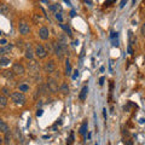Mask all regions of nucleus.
<instances>
[{"mask_svg": "<svg viewBox=\"0 0 145 145\" xmlns=\"http://www.w3.org/2000/svg\"><path fill=\"white\" fill-rule=\"evenodd\" d=\"M18 30H20V34H22V35H28L30 31V27L28 23H25V22H21V23L18 24Z\"/></svg>", "mask_w": 145, "mask_h": 145, "instance_id": "nucleus-6", "label": "nucleus"}, {"mask_svg": "<svg viewBox=\"0 0 145 145\" xmlns=\"http://www.w3.org/2000/svg\"><path fill=\"white\" fill-rule=\"evenodd\" d=\"M12 72L15 75H24V72H25V69H24V67L21 64V63H15V64L12 65Z\"/></svg>", "mask_w": 145, "mask_h": 145, "instance_id": "nucleus-5", "label": "nucleus"}, {"mask_svg": "<svg viewBox=\"0 0 145 145\" xmlns=\"http://www.w3.org/2000/svg\"><path fill=\"white\" fill-rule=\"evenodd\" d=\"M20 91H21V92H28V91H29V86L25 85V84H21L20 85Z\"/></svg>", "mask_w": 145, "mask_h": 145, "instance_id": "nucleus-24", "label": "nucleus"}, {"mask_svg": "<svg viewBox=\"0 0 145 145\" xmlns=\"http://www.w3.org/2000/svg\"><path fill=\"white\" fill-rule=\"evenodd\" d=\"M135 1H137V0H132V5H135Z\"/></svg>", "mask_w": 145, "mask_h": 145, "instance_id": "nucleus-39", "label": "nucleus"}, {"mask_svg": "<svg viewBox=\"0 0 145 145\" xmlns=\"http://www.w3.org/2000/svg\"><path fill=\"white\" fill-rule=\"evenodd\" d=\"M50 10H51V11H56V12H57V10L62 11V7H61L59 5H57V4H54V5H51V6H50Z\"/></svg>", "mask_w": 145, "mask_h": 145, "instance_id": "nucleus-25", "label": "nucleus"}, {"mask_svg": "<svg viewBox=\"0 0 145 145\" xmlns=\"http://www.w3.org/2000/svg\"><path fill=\"white\" fill-rule=\"evenodd\" d=\"M84 3H86V4H88V5H92V0H84Z\"/></svg>", "mask_w": 145, "mask_h": 145, "instance_id": "nucleus-34", "label": "nucleus"}, {"mask_svg": "<svg viewBox=\"0 0 145 145\" xmlns=\"http://www.w3.org/2000/svg\"><path fill=\"white\" fill-rule=\"evenodd\" d=\"M0 44H1L3 46H4V45H6V40L5 39H1V40H0Z\"/></svg>", "mask_w": 145, "mask_h": 145, "instance_id": "nucleus-35", "label": "nucleus"}, {"mask_svg": "<svg viewBox=\"0 0 145 145\" xmlns=\"http://www.w3.org/2000/svg\"><path fill=\"white\" fill-rule=\"evenodd\" d=\"M0 92H1L3 96H6V97H8V96H10V94H11V89H10V87H3Z\"/></svg>", "mask_w": 145, "mask_h": 145, "instance_id": "nucleus-21", "label": "nucleus"}, {"mask_svg": "<svg viewBox=\"0 0 145 145\" xmlns=\"http://www.w3.org/2000/svg\"><path fill=\"white\" fill-rule=\"evenodd\" d=\"M42 115V110H41V109H38V111H36V116H41Z\"/></svg>", "mask_w": 145, "mask_h": 145, "instance_id": "nucleus-32", "label": "nucleus"}, {"mask_svg": "<svg viewBox=\"0 0 145 145\" xmlns=\"http://www.w3.org/2000/svg\"><path fill=\"white\" fill-rule=\"evenodd\" d=\"M103 111H104V117H105V120H106V117H108V115H106V109H103Z\"/></svg>", "mask_w": 145, "mask_h": 145, "instance_id": "nucleus-37", "label": "nucleus"}, {"mask_svg": "<svg viewBox=\"0 0 145 145\" xmlns=\"http://www.w3.org/2000/svg\"><path fill=\"white\" fill-rule=\"evenodd\" d=\"M15 139L18 140V143H21V144L24 143V137H23V134H22V132L18 128L15 131Z\"/></svg>", "mask_w": 145, "mask_h": 145, "instance_id": "nucleus-10", "label": "nucleus"}, {"mask_svg": "<svg viewBox=\"0 0 145 145\" xmlns=\"http://www.w3.org/2000/svg\"><path fill=\"white\" fill-rule=\"evenodd\" d=\"M87 93H88V87H87V86H84L82 89H81V92H80V94H79V99H80L81 102H84L85 99H86Z\"/></svg>", "mask_w": 145, "mask_h": 145, "instance_id": "nucleus-11", "label": "nucleus"}, {"mask_svg": "<svg viewBox=\"0 0 145 145\" xmlns=\"http://www.w3.org/2000/svg\"><path fill=\"white\" fill-rule=\"evenodd\" d=\"M103 84H104V78H101V79H99V85L102 86Z\"/></svg>", "mask_w": 145, "mask_h": 145, "instance_id": "nucleus-36", "label": "nucleus"}, {"mask_svg": "<svg viewBox=\"0 0 145 145\" xmlns=\"http://www.w3.org/2000/svg\"><path fill=\"white\" fill-rule=\"evenodd\" d=\"M10 96H11L12 102L15 104H17V105H24L25 102H27L25 96L23 94V92H21V91L20 92H13L10 94Z\"/></svg>", "mask_w": 145, "mask_h": 145, "instance_id": "nucleus-2", "label": "nucleus"}, {"mask_svg": "<svg viewBox=\"0 0 145 145\" xmlns=\"http://www.w3.org/2000/svg\"><path fill=\"white\" fill-rule=\"evenodd\" d=\"M10 64V59L7 57H4V56H0V67H5Z\"/></svg>", "mask_w": 145, "mask_h": 145, "instance_id": "nucleus-19", "label": "nucleus"}, {"mask_svg": "<svg viewBox=\"0 0 145 145\" xmlns=\"http://www.w3.org/2000/svg\"><path fill=\"white\" fill-rule=\"evenodd\" d=\"M34 53L36 54V57L40 58V59H42V58H46V56H47V51L45 50V47L42 46V45H36Z\"/></svg>", "mask_w": 145, "mask_h": 145, "instance_id": "nucleus-4", "label": "nucleus"}, {"mask_svg": "<svg viewBox=\"0 0 145 145\" xmlns=\"http://www.w3.org/2000/svg\"><path fill=\"white\" fill-rule=\"evenodd\" d=\"M126 4H127V0H121V3H120V8H123Z\"/></svg>", "mask_w": 145, "mask_h": 145, "instance_id": "nucleus-31", "label": "nucleus"}, {"mask_svg": "<svg viewBox=\"0 0 145 145\" xmlns=\"http://www.w3.org/2000/svg\"><path fill=\"white\" fill-rule=\"evenodd\" d=\"M8 12H10V7L6 4H0V13L1 15H7Z\"/></svg>", "mask_w": 145, "mask_h": 145, "instance_id": "nucleus-16", "label": "nucleus"}, {"mask_svg": "<svg viewBox=\"0 0 145 145\" xmlns=\"http://www.w3.org/2000/svg\"><path fill=\"white\" fill-rule=\"evenodd\" d=\"M128 36H129V46H132V45H134V42H135V39H134L132 31H129V35Z\"/></svg>", "mask_w": 145, "mask_h": 145, "instance_id": "nucleus-28", "label": "nucleus"}, {"mask_svg": "<svg viewBox=\"0 0 145 145\" xmlns=\"http://www.w3.org/2000/svg\"><path fill=\"white\" fill-rule=\"evenodd\" d=\"M67 143L68 144H72V143H74V131H71V132H70V135H69V138H68Z\"/></svg>", "mask_w": 145, "mask_h": 145, "instance_id": "nucleus-26", "label": "nucleus"}, {"mask_svg": "<svg viewBox=\"0 0 145 145\" xmlns=\"http://www.w3.org/2000/svg\"><path fill=\"white\" fill-rule=\"evenodd\" d=\"M5 135H4V144H10L11 143V139H12V135H11V132L10 131H7L6 133H4Z\"/></svg>", "mask_w": 145, "mask_h": 145, "instance_id": "nucleus-17", "label": "nucleus"}, {"mask_svg": "<svg viewBox=\"0 0 145 145\" xmlns=\"http://www.w3.org/2000/svg\"><path fill=\"white\" fill-rule=\"evenodd\" d=\"M39 36H40V39H42V40H47L50 38V30H48V28H46V27L40 28L39 29Z\"/></svg>", "mask_w": 145, "mask_h": 145, "instance_id": "nucleus-8", "label": "nucleus"}, {"mask_svg": "<svg viewBox=\"0 0 145 145\" xmlns=\"http://www.w3.org/2000/svg\"><path fill=\"white\" fill-rule=\"evenodd\" d=\"M3 75L5 76V78H7V79H12L15 74L12 72V70H4V71H3Z\"/></svg>", "mask_w": 145, "mask_h": 145, "instance_id": "nucleus-23", "label": "nucleus"}, {"mask_svg": "<svg viewBox=\"0 0 145 145\" xmlns=\"http://www.w3.org/2000/svg\"><path fill=\"white\" fill-rule=\"evenodd\" d=\"M12 50V45H4L3 47H0V56H4V54L8 53Z\"/></svg>", "mask_w": 145, "mask_h": 145, "instance_id": "nucleus-12", "label": "nucleus"}, {"mask_svg": "<svg viewBox=\"0 0 145 145\" xmlns=\"http://www.w3.org/2000/svg\"><path fill=\"white\" fill-rule=\"evenodd\" d=\"M87 128H88V125H87V122H84L82 125H81V127H80V129H79V133L81 134V135H86V133H87Z\"/></svg>", "mask_w": 145, "mask_h": 145, "instance_id": "nucleus-15", "label": "nucleus"}, {"mask_svg": "<svg viewBox=\"0 0 145 145\" xmlns=\"http://www.w3.org/2000/svg\"><path fill=\"white\" fill-rule=\"evenodd\" d=\"M1 34H3V33H1V31H0V35H1Z\"/></svg>", "mask_w": 145, "mask_h": 145, "instance_id": "nucleus-40", "label": "nucleus"}, {"mask_svg": "<svg viewBox=\"0 0 145 145\" xmlns=\"http://www.w3.org/2000/svg\"><path fill=\"white\" fill-rule=\"evenodd\" d=\"M115 1H116V0H106V1L104 3V6H105V7H108V6H110L111 4H114Z\"/></svg>", "mask_w": 145, "mask_h": 145, "instance_id": "nucleus-30", "label": "nucleus"}, {"mask_svg": "<svg viewBox=\"0 0 145 145\" xmlns=\"http://www.w3.org/2000/svg\"><path fill=\"white\" fill-rule=\"evenodd\" d=\"M7 131H10V127H8V125L6 123L5 121L0 120V132H1V133H6Z\"/></svg>", "mask_w": 145, "mask_h": 145, "instance_id": "nucleus-13", "label": "nucleus"}, {"mask_svg": "<svg viewBox=\"0 0 145 145\" xmlns=\"http://www.w3.org/2000/svg\"><path fill=\"white\" fill-rule=\"evenodd\" d=\"M54 17L57 18L59 22H62L63 21V17H62V12H54Z\"/></svg>", "mask_w": 145, "mask_h": 145, "instance_id": "nucleus-29", "label": "nucleus"}, {"mask_svg": "<svg viewBox=\"0 0 145 145\" xmlns=\"http://www.w3.org/2000/svg\"><path fill=\"white\" fill-rule=\"evenodd\" d=\"M44 70H45V72H47V74H52V72H54V70H56V63L53 61L47 62L44 67Z\"/></svg>", "mask_w": 145, "mask_h": 145, "instance_id": "nucleus-7", "label": "nucleus"}, {"mask_svg": "<svg viewBox=\"0 0 145 145\" xmlns=\"http://www.w3.org/2000/svg\"><path fill=\"white\" fill-rule=\"evenodd\" d=\"M65 70H67V72H65L67 75H71V65H70V61L69 59L65 61Z\"/></svg>", "mask_w": 145, "mask_h": 145, "instance_id": "nucleus-20", "label": "nucleus"}, {"mask_svg": "<svg viewBox=\"0 0 145 145\" xmlns=\"http://www.w3.org/2000/svg\"><path fill=\"white\" fill-rule=\"evenodd\" d=\"M47 87H48V89L51 91L52 93H57L58 89H59V87H58V82H57V80L54 78H48V80H47Z\"/></svg>", "mask_w": 145, "mask_h": 145, "instance_id": "nucleus-3", "label": "nucleus"}, {"mask_svg": "<svg viewBox=\"0 0 145 145\" xmlns=\"http://www.w3.org/2000/svg\"><path fill=\"white\" fill-rule=\"evenodd\" d=\"M59 91H61V92H62V93H64V94H67L68 92H69V87H68V85H67L65 82H63V84H62V86H61V87H59Z\"/></svg>", "mask_w": 145, "mask_h": 145, "instance_id": "nucleus-22", "label": "nucleus"}, {"mask_svg": "<svg viewBox=\"0 0 145 145\" xmlns=\"http://www.w3.org/2000/svg\"><path fill=\"white\" fill-rule=\"evenodd\" d=\"M0 144H4V139H3V137H0Z\"/></svg>", "mask_w": 145, "mask_h": 145, "instance_id": "nucleus-38", "label": "nucleus"}, {"mask_svg": "<svg viewBox=\"0 0 145 145\" xmlns=\"http://www.w3.org/2000/svg\"><path fill=\"white\" fill-rule=\"evenodd\" d=\"M59 25H61V28H63V29H64V30L67 31L68 35H69V36H71V35H72V33H71V30H70L69 27H67V25H64V24H59Z\"/></svg>", "mask_w": 145, "mask_h": 145, "instance_id": "nucleus-27", "label": "nucleus"}, {"mask_svg": "<svg viewBox=\"0 0 145 145\" xmlns=\"http://www.w3.org/2000/svg\"><path fill=\"white\" fill-rule=\"evenodd\" d=\"M24 52H25V53H24V56H25L27 59H29V61L33 59V57H34V52H33V48H31L30 45H28V46L25 47V51H24Z\"/></svg>", "mask_w": 145, "mask_h": 145, "instance_id": "nucleus-9", "label": "nucleus"}, {"mask_svg": "<svg viewBox=\"0 0 145 145\" xmlns=\"http://www.w3.org/2000/svg\"><path fill=\"white\" fill-rule=\"evenodd\" d=\"M7 105V97L6 96H0V110H4Z\"/></svg>", "mask_w": 145, "mask_h": 145, "instance_id": "nucleus-14", "label": "nucleus"}, {"mask_svg": "<svg viewBox=\"0 0 145 145\" xmlns=\"http://www.w3.org/2000/svg\"><path fill=\"white\" fill-rule=\"evenodd\" d=\"M53 52L54 54L58 57V59H63L65 54H68V48H67V45L64 42H54L53 44Z\"/></svg>", "mask_w": 145, "mask_h": 145, "instance_id": "nucleus-1", "label": "nucleus"}, {"mask_svg": "<svg viewBox=\"0 0 145 145\" xmlns=\"http://www.w3.org/2000/svg\"><path fill=\"white\" fill-rule=\"evenodd\" d=\"M78 75H79V71L78 70H74V75H72V79H76V78H78Z\"/></svg>", "mask_w": 145, "mask_h": 145, "instance_id": "nucleus-33", "label": "nucleus"}, {"mask_svg": "<svg viewBox=\"0 0 145 145\" xmlns=\"http://www.w3.org/2000/svg\"><path fill=\"white\" fill-rule=\"evenodd\" d=\"M119 33H112L111 34V41L114 46H119Z\"/></svg>", "mask_w": 145, "mask_h": 145, "instance_id": "nucleus-18", "label": "nucleus"}]
</instances>
